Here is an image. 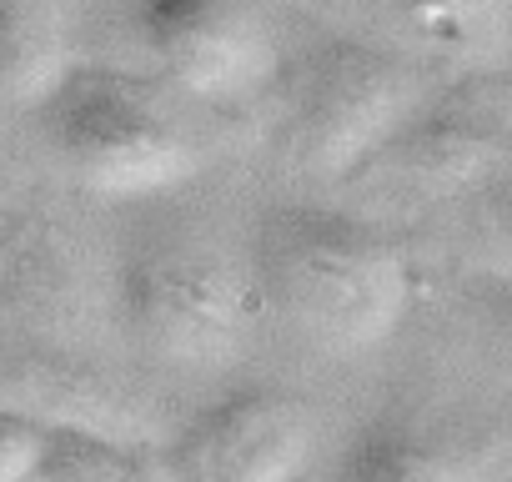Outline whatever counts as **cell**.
<instances>
[{
  "label": "cell",
  "instance_id": "cell-3",
  "mask_svg": "<svg viewBox=\"0 0 512 482\" xmlns=\"http://www.w3.org/2000/svg\"><path fill=\"white\" fill-rule=\"evenodd\" d=\"M56 161L101 196H161L196 176V146L111 66H66L31 106Z\"/></svg>",
  "mask_w": 512,
  "mask_h": 482
},
{
  "label": "cell",
  "instance_id": "cell-13",
  "mask_svg": "<svg viewBox=\"0 0 512 482\" xmlns=\"http://www.w3.org/2000/svg\"><path fill=\"white\" fill-rule=\"evenodd\" d=\"M392 6L442 51L452 56H487L507 36L512 0H392Z\"/></svg>",
  "mask_w": 512,
  "mask_h": 482
},
{
  "label": "cell",
  "instance_id": "cell-7",
  "mask_svg": "<svg viewBox=\"0 0 512 482\" xmlns=\"http://www.w3.org/2000/svg\"><path fill=\"white\" fill-rule=\"evenodd\" d=\"M96 277L81 241L46 211L0 216V322L36 347L76 352L96 332Z\"/></svg>",
  "mask_w": 512,
  "mask_h": 482
},
{
  "label": "cell",
  "instance_id": "cell-9",
  "mask_svg": "<svg viewBox=\"0 0 512 482\" xmlns=\"http://www.w3.org/2000/svg\"><path fill=\"white\" fill-rule=\"evenodd\" d=\"M502 432L447 427L412 412L372 417L337 457L332 482H502Z\"/></svg>",
  "mask_w": 512,
  "mask_h": 482
},
{
  "label": "cell",
  "instance_id": "cell-2",
  "mask_svg": "<svg viewBox=\"0 0 512 482\" xmlns=\"http://www.w3.org/2000/svg\"><path fill=\"white\" fill-rule=\"evenodd\" d=\"M116 292L131 342L166 367H226L251 337V282L191 231H141Z\"/></svg>",
  "mask_w": 512,
  "mask_h": 482
},
{
  "label": "cell",
  "instance_id": "cell-1",
  "mask_svg": "<svg viewBox=\"0 0 512 482\" xmlns=\"http://www.w3.org/2000/svg\"><path fill=\"white\" fill-rule=\"evenodd\" d=\"M407 257L332 206H267L251 231V302L322 352H367L407 312Z\"/></svg>",
  "mask_w": 512,
  "mask_h": 482
},
{
  "label": "cell",
  "instance_id": "cell-8",
  "mask_svg": "<svg viewBox=\"0 0 512 482\" xmlns=\"http://www.w3.org/2000/svg\"><path fill=\"white\" fill-rule=\"evenodd\" d=\"M312 427L277 392H231L181 427L166 447L171 482H292L307 462Z\"/></svg>",
  "mask_w": 512,
  "mask_h": 482
},
{
  "label": "cell",
  "instance_id": "cell-10",
  "mask_svg": "<svg viewBox=\"0 0 512 482\" xmlns=\"http://www.w3.org/2000/svg\"><path fill=\"white\" fill-rule=\"evenodd\" d=\"M0 402L46 427H81L116 442L151 437V417L136 407V397L66 347L26 342L16 352H0Z\"/></svg>",
  "mask_w": 512,
  "mask_h": 482
},
{
  "label": "cell",
  "instance_id": "cell-4",
  "mask_svg": "<svg viewBox=\"0 0 512 482\" xmlns=\"http://www.w3.org/2000/svg\"><path fill=\"white\" fill-rule=\"evenodd\" d=\"M417 101L422 86L407 61L367 41L332 36L297 66L287 86L282 156L292 171L317 181L362 171Z\"/></svg>",
  "mask_w": 512,
  "mask_h": 482
},
{
  "label": "cell",
  "instance_id": "cell-12",
  "mask_svg": "<svg viewBox=\"0 0 512 482\" xmlns=\"http://www.w3.org/2000/svg\"><path fill=\"white\" fill-rule=\"evenodd\" d=\"M31 482H171L166 462L146 442H116L81 427H46Z\"/></svg>",
  "mask_w": 512,
  "mask_h": 482
},
{
  "label": "cell",
  "instance_id": "cell-11",
  "mask_svg": "<svg viewBox=\"0 0 512 482\" xmlns=\"http://www.w3.org/2000/svg\"><path fill=\"white\" fill-rule=\"evenodd\" d=\"M61 0H0V111H31L71 66Z\"/></svg>",
  "mask_w": 512,
  "mask_h": 482
},
{
  "label": "cell",
  "instance_id": "cell-14",
  "mask_svg": "<svg viewBox=\"0 0 512 482\" xmlns=\"http://www.w3.org/2000/svg\"><path fill=\"white\" fill-rule=\"evenodd\" d=\"M41 442H46V422L0 402V482H31L41 462Z\"/></svg>",
  "mask_w": 512,
  "mask_h": 482
},
{
  "label": "cell",
  "instance_id": "cell-6",
  "mask_svg": "<svg viewBox=\"0 0 512 482\" xmlns=\"http://www.w3.org/2000/svg\"><path fill=\"white\" fill-rule=\"evenodd\" d=\"M512 141V96L502 76H472L437 101H417L367 166L417 191H477Z\"/></svg>",
  "mask_w": 512,
  "mask_h": 482
},
{
  "label": "cell",
  "instance_id": "cell-5",
  "mask_svg": "<svg viewBox=\"0 0 512 482\" xmlns=\"http://www.w3.org/2000/svg\"><path fill=\"white\" fill-rule=\"evenodd\" d=\"M131 36L191 96H251L277 76V41L251 0H131Z\"/></svg>",
  "mask_w": 512,
  "mask_h": 482
}]
</instances>
